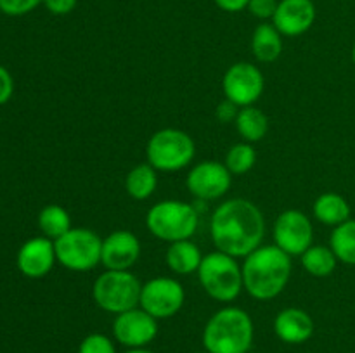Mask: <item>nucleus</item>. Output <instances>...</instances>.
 <instances>
[{
  "instance_id": "obj_1",
  "label": "nucleus",
  "mask_w": 355,
  "mask_h": 353,
  "mask_svg": "<svg viewBox=\"0 0 355 353\" xmlns=\"http://www.w3.org/2000/svg\"><path fill=\"white\" fill-rule=\"evenodd\" d=\"M210 234L217 251L234 258H246L262 246L266 220L255 203L243 197L227 199L214 211Z\"/></svg>"
},
{
  "instance_id": "obj_2",
  "label": "nucleus",
  "mask_w": 355,
  "mask_h": 353,
  "mask_svg": "<svg viewBox=\"0 0 355 353\" xmlns=\"http://www.w3.org/2000/svg\"><path fill=\"white\" fill-rule=\"evenodd\" d=\"M246 293L260 301H269L286 289L291 277V256L274 246H260L241 265Z\"/></svg>"
},
{
  "instance_id": "obj_3",
  "label": "nucleus",
  "mask_w": 355,
  "mask_h": 353,
  "mask_svg": "<svg viewBox=\"0 0 355 353\" xmlns=\"http://www.w3.org/2000/svg\"><path fill=\"white\" fill-rule=\"evenodd\" d=\"M255 327L243 308L225 307L215 311L203 331V346L208 353H248Z\"/></svg>"
},
{
  "instance_id": "obj_4",
  "label": "nucleus",
  "mask_w": 355,
  "mask_h": 353,
  "mask_svg": "<svg viewBox=\"0 0 355 353\" xmlns=\"http://www.w3.org/2000/svg\"><path fill=\"white\" fill-rule=\"evenodd\" d=\"M198 225H200V217L196 208L184 201H159L146 215L148 230L168 244L191 239L196 234Z\"/></svg>"
},
{
  "instance_id": "obj_5",
  "label": "nucleus",
  "mask_w": 355,
  "mask_h": 353,
  "mask_svg": "<svg viewBox=\"0 0 355 353\" xmlns=\"http://www.w3.org/2000/svg\"><path fill=\"white\" fill-rule=\"evenodd\" d=\"M198 279L205 293L222 303L234 301L245 289L241 265L236 262L234 256H229L222 251L208 253L203 256V262L198 270Z\"/></svg>"
},
{
  "instance_id": "obj_6",
  "label": "nucleus",
  "mask_w": 355,
  "mask_h": 353,
  "mask_svg": "<svg viewBox=\"0 0 355 353\" xmlns=\"http://www.w3.org/2000/svg\"><path fill=\"white\" fill-rule=\"evenodd\" d=\"M194 154L193 137L179 128H162L146 145V158L156 172H179L191 165Z\"/></svg>"
},
{
  "instance_id": "obj_7",
  "label": "nucleus",
  "mask_w": 355,
  "mask_h": 353,
  "mask_svg": "<svg viewBox=\"0 0 355 353\" xmlns=\"http://www.w3.org/2000/svg\"><path fill=\"white\" fill-rule=\"evenodd\" d=\"M142 282L130 270H106L92 286V298L101 310L123 314L139 305Z\"/></svg>"
},
{
  "instance_id": "obj_8",
  "label": "nucleus",
  "mask_w": 355,
  "mask_h": 353,
  "mask_svg": "<svg viewBox=\"0 0 355 353\" xmlns=\"http://www.w3.org/2000/svg\"><path fill=\"white\" fill-rule=\"evenodd\" d=\"M55 258L64 269L87 272L101 263L103 239L90 228H69L54 241Z\"/></svg>"
},
{
  "instance_id": "obj_9",
  "label": "nucleus",
  "mask_w": 355,
  "mask_h": 353,
  "mask_svg": "<svg viewBox=\"0 0 355 353\" xmlns=\"http://www.w3.org/2000/svg\"><path fill=\"white\" fill-rule=\"evenodd\" d=\"M186 301V291L182 284L172 277H155L142 284L139 307L149 315L159 318H170L180 311Z\"/></svg>"
},
{
  "instance_id": "obj_10",
  "label": "nucleus",
  "mask_w": 355,
  "mask_h": 353,
  "mask_svg": "<svg viewBox=\"0 0 355 353\" xmlns=\"http://www.w3.org/2000/svg\"><path fill=\"white\" fill-rule=\"evenodd\" d=\"M266 80L259 66L252 62H236L225 71L222 80V90L225 99L238 107L253 106L262 97Z\"/></svg>"
},
{
  "instance_id": "obj_11",
  "label": "nucleus",
  "mask_w": 355,
  "mask_h": 353,
  "mask_svg": "<svg viewBox=\"0 0 355 353\" xmlns=\"http://www.w3.org/2000/svg\"><path fill=\"white\" fill-rule=\"evenodd\" d=\"M274 241L290 256H302L314 242V227L304 211L286 210L274 224Z\"/></svg>"
},
{
  "instance_id": "obj_12",
  "label": "nucleus",
  "mask_w": 355,
  "mask_h": 353,
  "mask_svg": "<svg viewBox=\"0 0 355 353\" xmlns=\"http://www.w3.org/2000/svg\"><path fill=\"white\" fill-rule=\"evenodd\" d=\"M113 336L128 350L146 348L158 336V320L141 307H135L114 317Z\"/></svg>"
},
{
  "instance_id": "obj_13",
  "label": "nucleus",
  "mask_w": 355,
  "mask_h": 353,
  "mask_svg": "<svg viewBox=\"0 0 355 353\" xmlns=\"http://www.w3.org/2000/svg\"><path fill=\"white\" fill-rule=\"evenodd\" d=\"M232 173L218 161H201L187 173L186 187L194 197L214 201L225 196L231 189Z\"/></svg>"
},
{
  "instance_id": "obj_14",
  "label": "nucleus",
  "mask_w": 355,
  "mask_h": 353,
  "mask_svg": "<svg viewBox=\"0 0 355 353\" xmlns=\"http://www.w3.org/2000/svg\"><path fill=\"white\" fill-rule=\"evenodd\" d=\"M318 9L312 0H279L270 23L283 37H300L315 23Z\"/></svg>"
},
{
  "instance_id": "obj_15",
  "label": "nucleus",
  "mask_w": 355,
  "mask_h": 353,
  "mask_svg": "<svg viewBox=\"0 0 355 353\" xmlns=\"http://www.w3.org/2000/svg\"><path fill=\"white\" fill-rule=\"evenodd\" d=\"M141 256V241L130 230H114L103 239L101 263L106 270H130Z\"/></svg>"
},
{
  "instance_id": "obj_16",
  "label": "nucleus",
  "mask_w": 355,
  "mask_h": 353,
  "mask_svg": "<svg viewBox=\"0 0 355 353\" xmlns=\"http://www.w3.org/2000/svg\"><path fill=\"white\" fill-rule=\"evenodd\" d=\"M55 262L58 258H55L54 241L45 235L28 239L17 251V269L30 279H42L47 275Z\"/></svg>"
},
{
  "instance_id": "obj_17",
  "label": "nucleus",
  "mask_w": 355,
  "mask_h": 353,
  "mask_svg": "<svg viewBox=\"0 0 355 353\" xmlns=\"http://www.w3.org/2000/svg\"><path fill=\"white\" fill-rule=\"evenodd\" d=\"M274 332L288 345H302L314 334V320L302 308H284L276 315Z\"/></svg>"
},
{
  "instance_id": "obj_18",
  "label": "nucleus",
  "mask_w": 355,
  "mask_h": 353,
  "mask_svg": "<svg viewBox=\"0 0 355 353\" xmlns=\"http://www.w3.org/2000/svg\"><path fill=\"white\" fill-rule=\"evenodd\" d=\"M165 260L172 272L179 273V275H189V273L200 270L203 255H201L200 248L191 242V239H186V241L172 242L166 249Z\"/></svg>"
},
{
  "instance_id": "obj_19",
  "label": "nucleus",
  "mask_w": 355,
  "mask_h": 353,
  "mask_svg": "<svg viewBox=\"0 0 355 353\" xmlns=\"http://www.w3.org/2000/svg\"><path fill=\"white\" fill-rule=\"evenodd\" d=\"M252 52L257 61L274 62L283 52V35L272 23H260L252 37Z\"/></svg>"
},
{
  "instance_id": "obj_20",
  "label": "nucleus",
  "mask_w": 355,
  "mask_h": 353,
  "mask_svg": "<svg viewBox=\"0 0 355 353\" xmlns=\"http://www.w3.org/2000/svg\"><path fill=\"white\" fill-rule=\"evenodd\" d=\"M314 217L321 224L329 227H338L343 221L350 220V204L342 194L338 192H324L315 199L314 203Z\"/></svg>"
},
{
  "instance_id": "obj_21",
  "label": "nucleus",
  "mask_w": 355,
  "mask_h": 353,
  "mask_svg": "<svg viewBox=\"0 0 355 353\" xmlns=\"http://www.w3.org/2000/svg\"><path fill=\"white\" fill-rule=\"evenodd\" d=\"M234 125L243 141L250 142V144L262 141L269 132V118L255 106L241 107L238 116H236Z\"/></svg>"
},
{
  "instance_id": "obj_22",
  "label": "nucleus",
  "mask_w": 355,
  "mask_h": 353,
  "mask_svg": "<svg viewBox=\"0 0 355 353\" xmlns=\"http://www.w3.org/2000/svg\"><path fill=\"white\" fill-rule=\"evenodd\" d=\"M158 187V175L149 163L134 166L125 176V190L135 201H144L153 196Z\"/></svg>"
},
{
  "instance_id": "obj_23",
  "label": "nucleus",
  "mask_w": 355,
  "mask_h": 353,
  "mask_svg": "<svg viewBox=\"0 0 355 353\" xmlns=\"http://www.w3.org/2000/svg\"><path fill=\"white\" fill-rule=\"evenodd\" d=\"M338 258L335 256L329 246L312 244L307 251L302 255V265L312 277H328L335 272Z\"/></svg>"
},
{
  "instance_id": "obj_24",
  "label": "nucleus",
  "mask_w": 355,
  "mask_h": 353,
  "mask_svg": "<svg viewBox=\"0 0 355 353\" xmlns=\"http://www.w3.org/2000/svg\"><path fill=\"white\" fill-rule=\"evenodd\" d=\"M329 248L333 249L338 262L355 265V220H347L335 227L329 237Z\"/></svg>"
},
{
  "instance_id": "obj_25",
  "label": "nucleus",
  "mask_w": 355,
  "mask_h": 353,
  "mask_svg": "<svg viewBox=\"0 0 355 353\" xmlns=\"http://www.w3.org/2000/svg\"><path fill=\"white\" fill-rule=\"evenodd\" d=\"M38 227L45 237L55 241L71 228V218L68 211L59 204H47L38 215Z\"/></svg>"
},
{
  "instance_id": "obj_26",
  "label": "nucleus",
  "mask_w": 355,
  "mask_h": 353,
  "mask_svg": "<svg viewBox=\"0 0 355 353\" xmlns=\"http://www.w3.org/2000/svg\"><path fill=\"white\" fill-rule=\"evenodd\" d=\"M257 151L250 142H239L234 144L225 154V163L232 175H245L255 166Z\"/></svg>"
},
{
  "instance_id": "obj_27",
  "label": "nucleus",
  "mask_w": 355,
  "mask_h": 353,
  "mask_svg": "<svg viewBox=\"0 0 355 353\" xmlns=\"http://www.w3.org/2000/svg\"><path fill=\"white\" fill-rule=\"evenodd\" d=\"M78 353H116V348L106 334L92 332V334L85 336L83 341L80 343Z\"/></svg>"
},
{
  "instance_id": "obj_28",
  "label": "nucleus",
  "mask_w": 355,
  "mask_h": 353,
  "mask_svg": "<svg viewBox=\"0 0 355 353\" xmlns=\"http://www.w3.org/2000/svg\"><path fill=\"white\" fill-rule=\"evenodd\" d=\"M40 3H44V0H0V10L7 16H24Z\"/></svg>"
},
{
  "instance_id": "obj_29",
  "label": "nucleus",
  "mask_w": 355,
  "mask_h": 353,
  "mask_svg": "<svg viewBox=\"0 0 355 353\" xmlns=\"http://www.w3.org/2000/svg\"><path fill=\"white\" fill-rule=\"evenodd\" d=\"M277 3L279 0H250L248 10L252 12V16H255L260 21H272L274 14H276Z\"/></svg>"
},
{
  "instance_id": "obj_30",
  "label": "nucleus",
  "mask_w": 355,
  "mask_h": 353,
  "mask_svg": "<svg viewBox=\"0 0 355 353\" xmlns=\"http://www.w3.org/2000/svg\"><path fill=\"white\" fill-rule=\"evenodd\" d=\"M78 3V0H44L45 9L54 16H66V14L73 12Z\"/></svg>"
},
{
  "instance_id": "obj_31",
  "label": "nucleus",
  "mask_w": 355,
  "mask_h": 353,
  "mask_svg": "<svg viewBox=\"0 0 355 353\" xmlns=\"http://www.w3.org/2000/svg\"><path fill=\"white\" fill-rule=\"evenodd\" d=\"M14 93V80L10 73L0 64V106L6 104Z\"/></svg>"
},
{
  "instance_id": "obj_32",
  "label": "nucleus",
  "mask_w": 355,
  "mask_h": 353,
  "mask_svg": "<svg viewBox=\"0 0 355 353\" xmlns=\"http://www.w3.org/2000/svg\"><path fill=\"white\" fill-rule=\"evenodd\" d=\"M238 113V106H236L234 102H231L229 99H225L224 102L218 104L217 109H215V116H217V120L222 121V123H231V121H234Z\"/></svg>"
},
{
  "instance_id": "obj_33",
  "label": "nucleus",
  "mask_w": 355,
  "mask_h": 353,
  "mask_svg": "<svg viewBox=\"0 0 355 353\" xmlns=\"http://www.w3.org/2000/svg\"><path fill=\"white\" fill-rule=\"evenodd\" d=\"M214 2L218 9L225 10V12H241V10L248 9L250 0H214Z\"/></svg>"
},
{
  "instance_id": "obj_34",
  "label": "nucleus",
  "mask_w": 355,
  "mask_h": 353,
  "mask_svg": "<svg viewBox=\"0 0 355 353\" xmlns=\"http://www.w3.org/2000/svg\"><path fill=\"white\" fill-rule=\"evenodd\" d=\"M125 353H153L151 350H146V348H132V350H127Z\"/></svg>"
},
{
  "instance_id": "obj_35",
  "label": "nucleus",
  "mask_w": 355,
  "mask_h": 353,
  "mask_svg": "<svg viewBox=\"0 0 355 353\" xmlns=\"http://www.w3.org/2000/svg\"><path fill=\"white\" fill-rule=\"evenodd\" d=\"M352 62H354V66H355V44H354V47H352Z\"/></svg>"
},
{
  "instance_id": "obj_36",
  "label": "nucleus",
  "mask_w": 355,
  "mask_h": 353,
  "mask_svg": "<svg viewBox=\"0 0 355 353\" xmlns=\"http://www.w3.org/2000/svg\"><path fill=\"white\" fill-rule=\"evenodd\" d=\"M200 353H208V352H207V350H205V352H200Z\"/></svg>"
},
{
  "instance_id": "obj_37",
  "label": "nucleus",
  "mask_w": 355,
  "mask_h": 353,
  "mask_svg": "<svg viewBox=\"0 0 355 353\" xmlns=\"http://www.w3.org/2000/svg\"><path fill=\"white\" fill-rule=\"evenodd\" d=\"M248 353H259V352H248Z\"/></svg>"
}]
</instances>
